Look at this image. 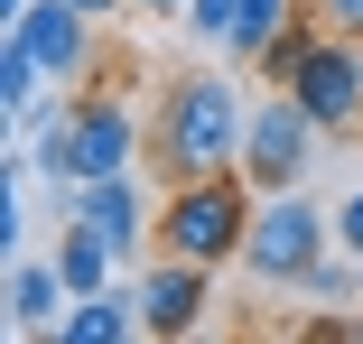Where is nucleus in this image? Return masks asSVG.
Here are the masks:
<instances>
[{"instance_id":"1","label":"nucleus","mask_w":363,"mask_h":344,"mask_svg":"<svg viewBox=\"0 0 363 344\" xmlns=\"http://www.w3.org/2000/svg\"><path fill=\"white\" fill-rule=\"evenodd\" d=\"M242 130H252V112H242V93H233L224 75H177L168 121H159L168 177L186 186V177H224V168H242Z\"/></svg>"},{"instance_id":"2","label":"nucleus","mask_w":363,"mask_h":344,"mask_svg":"<svg viewBox=\"0 0 363 344\" xmlns=\"http://www.w3.org/2000/svg\"><path fill=\"white\" fill-rule=\"evenodd\" d=\"M159 242H168L177 260H205V270L242 260V242H252V177H242V168L186 177V186L168 195V214H159Z\"/></svg>"},{"instance_id":"3","label":"nucleus","mask_w":363,"mask_h":344,"mask_svg":"<svg viewBox=\"0 0 363 344\" xmlns=\"http://www.w3.org/2000/svg\"><path fill=\"white\" fill-rule=\"evenodd\" d=\"M335 251V214H317V205L298 186H279L270 205H252V242H242V270L252 280H308V270Z\"/></svg>"},{"instance_id":"4","label":"nucleus","mask_w":363,"mask_h":344,"mask_svg":"<svg viewBox=\"0 0 363 344\" xmlns=\"http://www.w3.org/2000/svg\"><path fill=\"white\" fill-rule=\"evenodd\" d=\"M317 112L298 103V93H270V103H252V130H242V177L261 186V195H279V186H298L308 168H317Z\"/></svg>"},{"instance_id":"5","label":"nucleus","mask_w":363,"mask_h":344,"mask_svg":"<svg viewBox=\"0 0 363 344\" xmlns=\"http://www.w3.org/2000/svg\"><path fill=\"white\" fill-rule=\"evenodd\" d=\"M289 93H298L326 130H354V121H363V47L317 38V47L298 56V75H289Z\"/></svg>"},{"instance_id":"6","label":"nucleus","mask_w":363,"mask_h":344,"mask_svg":"<svg viewBox=\"0 0 363 344\" xmlns=\"http://www.w3.org/2000/svg\"><path fill=\"white\" fill-rule=\"evenodd\" d=\"M10 28L38 47V65H47L56 84H75L84 65H94V10H84V0H28Z\"/></svg>"},{"instance_id":"7","label":"nucleus","mask_w":363,"mask_h":344,"mask_svg":"<svg viewBox=\"0 0 363 344\" xmlns=\"http://www.w3.org/2000/svg\"><path fill=\"white\" fill-rule=\"evenodd\" d=\"M205 298H214V270L168 251V270H150V280H140V326H150V335H196Z\"/></svg>"},{"instance_id":"8","label":"nucleus","mask_w":363,"mask_h":344,"mask_svg":"<svg viewBox=\"0 0 363 344\" xmlns=\"http://www.w3.org/2000/svg\"><path fill=\"white\" fill-rule=\"evenodd\" d=\"M65 224L103 233V242L130 260V251H140V186H130V168H121V177H84V186H65Z\"/></svg>"},{"instance_id":"9","label":"nucleus","mask_w":363,"mask_h":344,"mask_svg":"<svg viewBox=\"0 0 363 344\" xmlns=\"http://www.w3.org/2000/svg\"><path fill=\"white\" fill-rule=\"evenodd\" d=\"M75 307V289H65L56 260H28L10 251V289H0V316H10V335H56V316Z\"/></svg>"},{"instance_id":"10","label":"nucleus","mask_w":363,"mask_h":344,"mask_svg":"<svg viewBox=\"0 0 363 344\" xmlns=\"http://www.w3.org/2000/svg\"><path fill=\"white\" fill-rule=\"evenodd\" d=\"M56 335L65 344H121V335H140V289H94V298H75L56 316Z\"/></svg>"},{"instance_id":"11","label":"nucleus","mask_w":363,"mask_h":344,"mask_svg":"<svg viewBox=\"0 0 363 344\" xmlns=\"http://www.w3.org/2000/svg\"><path fill=\"white\" fill-rule=\"evenodd\" d=\"M47 65H38V47L19 38V28H0V112H10V121H28L38 103H47Z\"/></svg>"},{"instance_id":"12","label":"nucleus","mask_w":363,"mask_h":344,"mask_svg":"<svg viewBox=\"0 0 363 344\" xmlns=\"http://www.w3.org/2000/svg\"><path fill=\"white\" fill-rule=\"evenodd\" d=\"M112 242L103 233H84V224H65V242H56V270H65V289H75V298H94V289H112Z\"/></svg>"},{"instance_id":"13","label":"nucleus","mask_w":363,"mask_h":344,"mask_svg":"<svg viewBox=\"0 0 363 344\" xmlns=\"http://www.w3.org/2000/svg\"><path fill=\"white\" fill-rule=\"evenodd\" d=\"M279 28H289V0H242V19H233V38H224V56H242V65H261Z\"/></svg>"},{"instance_id":"14","label":"nucleus","mask_w":363,"mask_h":344,"mask_svg":"<svg viewBox=\"0 0 363 344\" xmlns=\"http://www.w3.org/2000/svg\"><path fill=\"white\" fill-rule=\"evenodd\" d=\"M233 19H242V0H186V28H196L205 47H224V38H233Z\"/></svg>"},{"instance_id":"15","label":"nucleus","mask_w":363,"mask_h":344,"mask_svg":"<svg viewBox=\"0 0 363 344\" xmlns=\"http://www.w3.org/2000/svg\"><path fill=\"white\" fill-rule=\"evenodd\" d=\"M335 251H354V260H363V186L335 205Z\"/></svg>"},{"instance_id":"16","label":"nucleus","mask_w":363,"mask_h":344,"mask_svg":"<svg viewBox=\"0 0 363 344\" xmlns=\"http://www.w3.org/2000/svg\"><path fill=\"white\" fill-rule=\"evenodd\" d=\"M140 19H186V0H130Z\"/></svg>"},{"instance_id":"17","label":"nucleus","mask_w":363,"mask_h":344,"mask_svg":"<svg viewBox=\"0 0 363 344\" xmlns=\"http://www.w3.org/2000/svg\"><path fill=\"white\" fill-rule=\"evenodd\" d=\"M326 19L335 28H363V0H326Z\"/></svg>"},{"instance_id":"18","label":"nucleus","mask_w":363,"mask_h":344,"mask_svg":"<svg viewBox=\"0 0 363 344\" xmlns=\"http://www.w3.org/2000/svg\"><path fill=\"white\" fill-rule=\"evenodd\" d=\"M84 10H94V19H112V10H130V0H84Z\"/></svg>"}]
</instances>
